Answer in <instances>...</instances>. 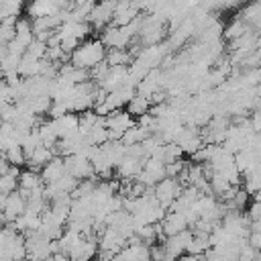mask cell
I'll return each instance as SVG.
<instances>
[{
	"instance_id": "1",
	"label": "cell",
	"mask_w": 261,
	"mask_h": 261,
	"mask_svg": "<svg viewBox=\"0 0 261 261\" xmlns=\"http://www.w3.org/2000/svg\"><path fill=\"white\" fill-rule=\"evenodd\" d=\"M108 49L100 39H88L84 43H80V47L71 53V65L80 67V69H94L96 65H100L102 61H106Z\"/></svg>"
},
{
	"instance_id": "2",
	"label": "cell",
	"mask_w": 261,
	"mask_h": 261,
	"mask_svg": "<svg viewBox=\"0 0 261 261\" xmlns=\"http://www.w3.org/2000/svg\"><path fill=\"white\" fill-rule=\"evenodd\" d=\"M55 255L53 241L41 230L27 234V261H47Z\"/></svg>"
},
{
	"instance_id": "3",
	"label": "cell",
	"mask_w": 261,
	"mask_h": 261,
	"mask_svg": "<svg viewBox=\"0 0 261 261\" xmlns=\"http://www.w3.org/2000/svg\"><path fill=\"white\" fill-rule=\"evenodd\" d=\"M0 206H2V222L12 224L27 212V198L16 190L10 196H0Z\"/></svg>"
},
{
	"instance_id": "4",
	"label": "cell",
	"mask_w": 261,
	"mask_h": 261,
	"mask_svg": "<svg viewBox=\"0 0 261 261\" xmlns=\"http://www.w3.org/2000/svg\"><path fill=\"white\" fill-rule=\"evenodd\" d=\"M135 116L128 114V110H116L106 116V128L110 133L112 141H120L133 126H135Z\"/></svg>"
},
{
	"instance_id": "5",
	"label": "cell",
	"mask_w": 261,
	"mask_h": 261,
	"mask_svg": "<svg viewBox=\"0 0 261 261\" xmlns=\"http://www.w3.org/2000/svg\"><path fill=\"white\" fill-rule=\"evenodd\" d=\"M181 190H184V186H181L177 179H173V177H165L163 181H159V184L153 188V194H155L157 202H159L163 208L169 210V208L173 206V202L179 198Z\"/></svg>"
},
{
	"instance_id": "6",
	"label": "cell",
	"mask_w": 261,
	"mask_h": 261,
	"mask_svg": "<svg viewBox=\"0 0 261 261\" xmlns=\"http://www.w3.org/2000/svg\"><path fill=\"white\" fill-rule=\"evenodd\" d=\"M116 6H118V2H114V0L96 4V6H94V10H92V14H90V20H88V22L92 24V29L102 33L106 27H110V24L114 22Z\"/></svg>"
},
{
	"instance_id": "7",
	"label": "cell",
	"mask_w": 261,
	"mask_h": 261,
	"mask_svg": "<svg viewBox=\"0 0 261 261\" xmlns=\"http://www.w3.org/2000/svg\"><path fill=\"white\" fill-rule=\"evenodd\" d=\"M65 171L69 175H73L77 181H86V179H94L96 177L92 161L86 155H80V153L71 155V157H65Z\"/></svg>"
},
{
	"instance_id": "8",
	"label": "cell",
	"mask_w": 261,
	"mask_h": 261,
	"mask_svg": "<svg viewBox=\"0 0 261 261\" xmlns=\"http://www.w3.org/2000/svg\"><path fill=\"white\" fill-rule=\"evenodd\" d=\"M98 247H100L102 253L116 255V253H120L124 247H128V241H126L114 226H106V228L98 234Z\"/></svg>"
},
{
	"instance_id": "9",
	"label": "cell",
	"mask_w": 261,
	"mask_h": 261,
	"mask_svg": "<svg viewBox=\"0 0 261 261\" xmlns=\"http://www.w3.org/2000/svg\"><path fill=\"white\" fill-rule=\"evenodd\" d=\"M192 241H194V232L188 228V230H184V232H179V234L167 237V239L163 241V247H165V253H167L169 257L179 259V257H184V255L188 253Z\"/></svg>"
},
{
	"instance_id": "10",
	"label": "cell",
	"mask_w": 261,
	"mask_h": 261,
	"mask_svg": "<svg viewBox=\"0 0 261 261\" xmlns=\"http://www.w3.org/2000/svg\"><path fill=\"white\" fill-rule=\"evenodd\" d=\"M175 143L188 155H194L196 151H200L204 147V139H202V133L198 130V126H184V130L179 133Z\"/></svg>"
},
{
	"instance_id": "11",
	"label": "cell",
	"mask_w": 261,
	"mask_h": 261,
	"mask_svg": "<svg viewBox=\"0 0 261 261\" xmlns=\"http://www.w3.org/2000/svg\"><path fill=\"white\" fill-rule=\"evenodd\" d=\"M100 253L98 247V237H86L82 243H77L71 251H69V259L71 261H94Z\"/></svg>"
},
{
	"instance_id": "12",
	"label": "cell",
	"mask_w": 261,
	"mask_h": 261,
	"mask_svg": "<svg viewBox=\"0 0 261 261\" xmlns=\"http://www.w3.org/2000/svg\"><path fill=\"white\" fill-rule=\"evenodd\" d=\"M141 4L139 2H118L116 6V14H114V27H126L130 22H135L141 16Z\"/></svg>"
},
{
	"instance_id": "13",
	"label": "cell",
	"mask_w": 261,
	"mask_h": 261,
	"mask_svg": "<svg viewBox=\"0 0 261 261\" xmlns=\"http://www.w3.org/2000/svg\"><path fill=\"white\" fill-rule=\"evenodd\" d=\"M55 122V128H57V137L59 141L61 139H69V137H75L80 133V114L75 112H69L61 118H51Z\"/></svg>"
},
{
	"instance_id": "14",
	"label": "cell",
	"mask_w": 261,
	"mask_h": 261,
	"mask_svg": "<svg viewBox=\"0 0 261 261\" xmlns=\"http://www.w3.org/2000/svg\"><path fill=\"white\" fill-rule=\"evenodd\" d=\"M143 165H145L143 159H137V157L126 155V157L118 163V167H116V175H118L122 181H135V179L139 177V173L143 171Z\"/></svg>"
},
{
	"instance_id": "15",
	"label": "cell",
	"mask_w": 261,
	"mask_h": 261,
	"mask_svg": "<svg viewBox=\"0 0 261 261\" xmlns=\"http://www.w3.org/2000/svg\"><path fill=\"white\" fill-rule=\"evenodd\" d=\"M45 186V181H43V177H41V173L39 171H33V169H22L20 171V177H18V192L29 200V196L35 192V190H39V188H43Z\"/></svg>"
},
{
	"instance_id": "16",
	"label": "cell",
	"mask_w": 261,
	"mask_h": 261,
	"mask_svg": "<svg viewBox=\"0 0 261 261\" xmlns=\"http://www.w3.org/2000/svg\"><path fill=\"white\" fill-rule=\"evenodd\" d=\"M161 228H163V234L167 239V237H173V234H179V232L188 230L190 222H188L186 214H181V212H167L165 220L161 222Z\"/></svg>"
},
{
	"instance_id": "17",
	"label": "cell",
	"mask_w": 261,
	"mask_h": 261,
	"mask_svg": "<svg viewBox=\"0 0 261 261\" xmlns=\"http://www.w3.org/2000/svg\"><path fill=\"white\" fill-rule=\"evenodd\" d=\"M65 159L63 157H53L43 169H41V177L45 184H55L65 175Z\"/></svg>"
},
{
	"instance_id": "18",
	"label": "cell",
	"mask_w": 261,
	"mask_h": 261,
	"mask_svg": "<svg viewBox=\"0 0 261 261\" xmlns=\"http://www.w3.org/2000/svg\"><path fill=\"white\" fill-rule=\"evenodd\" d=\"M251 31H255L253 27H249L241 16H237V18H232L226 27H224V39H228L230 43L232 41H237V39H241V37H245L247 33H251Z\"/></svg>"
},
{
	"instance_id": "19",
	"label": "cell",
	"mask_w": 261,
	"mask_h": 261,
	"mask_svg": "<svg viewBox=\"0 0 261 261\" xmlns=\"http://www.w3.org/2000/svg\"><path fill=\"white\" fill-rule=\"evenodd\" d=\"M55 157V153H53V149H49V147H45V145H41L31 157H29V169H33V171H39L41 173V169L51 161Z\"/></svg>"
},
{
	"instance_id": "20",
	"label": "cell",
	"mask_w": 261,
	"mask_h": 261,
	"mask_svg": "<svg viewBox=\"0 0 261 261\" xmlns=\"http://www.w3.org/2000/svg\"><path fill=\"white\" fill-rule=\"evenodd\" d=\"M133 61H135V55L128 49H112L106 55V63L110 67H130Z\"/></svg>"
},
{
	"instance_id": "21",
	"label": "cell",
	"mask_w": 261,
	"mask_h": 261,
	"mask_svg": "<svg viewBox=\"0 0 261 261\" xmlns=\"http://www.w3.org/2000/svg\"><path fill=\"white\" fill-rule=\"evenodd\" d=\"M18 177H20V167H10L8 173L0 175V192H2V196H10L12 192L18 190Z\"/></svg>"
},
{
	"instance_id": "22",
	"label": "cell",
	"mask_w": 261,
	"mask_h": 261,
	"mask_svg": "<svg viewBox=\"0 0 261 261\" xmlns=\"http://www.w3.org/2000/svg\"><path fill=\"white\" fill-rule=\"evenodd\" d=\"M22 10H27V6L16 0H2L0 2V20H6V18H20L22 16Z\"/></svg>"
},
{
	"instance_id": "23",
	"label": "cell",
	"mask_w": 261,
	"mask_h": 261,
	"mask_svg": "<svg viewBox=\"0 0 261 261\" xmlns=\"http://www.w3.org/2000/svg\"><path fill=\"white\" fill-rule=\"evenodd\" d=\"M39 135H41L43 145H45V147H49V149H53V147L57 145V141H59V137H57V128H55V122H53L51 118L41 122V126H39Z\"/></svg>"
},
{
	"instance_id": "24",
	"label": "cell",
	"mask_w": 261,
	"mask_h": 261,
	"mask_svg": "<svg viewBox=\"0 0 261 261\" xmlns=\"http://www.w3.org/2000/svg\"><path fill=\"white\" fill-rule=\"evenodd\" d=\"M151 137V133L149 130H145L143 126H139V124H135L120 141H122V145L124 147H133V145H141V143H145L147 139Z\"/></svg>"
},
{
	"instance_id": "25",
	"label": "cell",
	"mask_w": 261,
	"mask_h": 261,
	"mask_svg": "<svg viewBox=\"0 0 261 261\" xmlns=\"http://www.w3.org/2000/svg\"><path fill=\"white\" fill-rule=\"evenodd\" d=\"M126 110H128V114L130 116H137V118H141V116H145V114H149L151 112V102L147 100V98H143V96H135L133 100H130V104L126 106Z\"/></svg>"
},
{
	"instance_id": "26",
	"label": "cell",
	"mask_w": 261,
	"mask_h": 261,
	"mask_svg": "<svg viewBox=\"0 0 261 261\" xmlns=\"http://www.w3.org/2000/svg\"><path fill=\"white\" fill-rule=\"evenodd\" d=\"M16 22H18V18L0 20V43L2 45H8L10 41H14V37H16Z\"/></svg>"
},
{
	"instance_id": "27",
	"label": "cell",
	"mask_w": 261,
	"mask_h": 261,
	"mask_svg": "<svg viewBox=\"0 0 261 261\" xmlns=\"http://www.w3.org/2000/svg\"><path fill=\"white\" fill-rule=\"evenodd\" d=\"M2 157L12 165V167H20V165H27V155H24V151H22V147L20 145H14V147H10L8 151H4L2 153Z\"/></svg>"
},
{
	"instance_id": "28",
	"label": "cell",
	"mask_w": 261,
	"mask_h": 261,
	"mask_svg": "<svg viewBox=\"0 0 261 261\" xmlns=\"http://www.w3.org/2000/svg\"><path fill=\"white\" fill-rule=\"evenodd\" d=\"M251 196H255L261 190V165L257 169H253L251 173L245 175V186H243Z\"/></svg>"
},
{
	"instance_id": "29",
	"label": "cell",
	"mask_w": 261,
	"mask_h": 261,
	"mask_svg": "<svg viewBox=\"0 0 261 261\" xmlns=\"http://www.w3.org/2000/svg\"><path fill=\"white\" fill-rule=\"evenodd\" d=\"M47 43H43V41H39V39H35L31 45H29V49H27V55L29 57H33V59H45V55H47Z\"/></svg>"
},
{
	"instance_id": "30",
	"label": "cell",
	"mask_w": 261,
	"mask_h": 261,
	"mask_svg": "<svg viewBox=\"0 0 261 261\" xmlns=\"http://www.w3.org/2000/svg\"><path fill=\"white\" fill-rule=\"evenodd\" d=\"M239 261H259V251L247 243V245L243 247V251H241Z\"/></svg>"
},
{
	"instance_id": "31",
	"label": "cell",
	"mask_w": 261,
	"mask_h": 261,
	"mask_svg": "<svg viewBox=\"0 0 261 261\" xmlns=\"http://www.w3.org/2000/svg\"><path fill=\"white\" fill-rule=\"evenodd\" d=\"M249 245L255 247V249L261 253V232H253V234L249 237Z\"/></svg>"
},
{
	"instance_id": "32",
	"label": "cell",
	"mask_w": 261,
	"mask_h": 261,
	"mask_svg": "<svg viewBox=\"0 0 261 261\" xmlns=\"http://www.w3.org/2000/svg\"><path fill=\"white\" fill-rule=\"evenodd\" d=\"M253 202H259V204H261V190H259V192L253 196Z\"/></svg>"
}]
</instances>
